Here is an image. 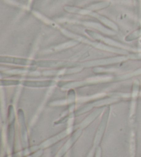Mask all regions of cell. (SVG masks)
<instances>
[{"instance_id": "cell-1", "label": "cell", "mask_w": 141, "mask_h": 157, "mask_svg": "<svg viewBox=\"0 0 141 157\" xmlns=\"http://www.w3.org/2000/svg\"><path fill=\"white\" fill-rule=\"evenodd\" d=\"M1 61H5V62H10L17 64H28V63H33V61H30L28 59L20 58H13V57H1Z\"/></svg>"}, {"instance_id": "cell-2", "label": "cell", "mask_w": 141, "mask_h": 157, "mask_svg": "<svg viewBox=\"0 0 141 157\" xmlns=\"http://www.w3.org/2000/svg\"><path fill=\"white\" fill-rule=\"evenodd\" d=\"M52 81H26V85L28 86L34 87H42V86H48L52 84Z\"/></svg>"}]
</instances>
